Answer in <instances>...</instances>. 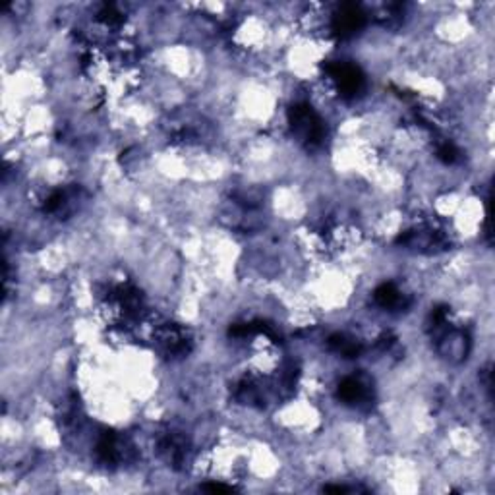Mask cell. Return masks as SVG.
Segmentation results:
<instances>
[{"label":"cell","mask_w":495,"mask_h":495,"mask_svg":"<svg viewBox=\"0 0 495 495\" xmlns=\"http://www.w3.org/2000/svg\"><path fill=\"white\" fill-rule=\"evenodd\" d=\"M288 118H290V128H293L294 135L298 138V142H302L306 147L321 145L323 138H325V126L310 105H306V103L294 105L288 112Z\"/></svg>","instance_id":"6da1fadb"},{"label":"cell","mask_w":495,"mask_h":495,"mask_svg":"<svg viewBox=\"0 0 495 495\" xmlns=\"http://www.w3.org/2000/svg\"><path fill=\"white\" fill-rule=\"evenodd\" d=\"M327 74L335 82L339 91L344 97H354L356 93L362 91L364 87V74L360 68L348 64V62H333L327 66Z\"/></svg>","instance_id":"7a4b0ae2"},{"label":"cell","mask_w":495,"mask_h":495,"mask_svg":"<svg viewBox=\"0 0 495 495\" xmlns=\"http://www.w3.org/2000/svg\"><path fill=\"white\" fill-rule=\"evenodd\" d=\"M364 12L354 4H344L333 16V34L339 37H350L364 26Z\"/></svg>","instance_id":"3957f363"},{"label":"cell","mask_w":495,"mask_h":495,"mask_svg":"<svg viewBox=\"0 0 495 495\" xmlns=\"http://www.w3.org/2000/svg\"><path fill=\"white\" fill-rule=\"evenodd\" d=\"M97 455H99V461L105 464H114L120 459V439L117 437V434L112 431H105L97 443Z\"/></svg>","instance_id":"277c9868"},{"label":"cell","mask_w":495,"mask_h":495,"mask_svg":"<svg viewBox=\"0 0 495 495\" xmlns=\"http://www.w3.org/2000/svg\"><path fill=\"white\" fill-rule=\"evenodd\" d=\"M339 399L346 404H358L362 403L368 393H366V387L362 385V381H358L356 378H344L341 383H339Z\"/></svg>","instance_id":"5b68a950"},{"label":"cell","mask_w":495,"mask_h":495,"mask_svg":"<svg viewBox=\"0 0 495 495\" xmlns=\"http://www.w3.org/2000/svg\"><path fill=\"white\" fill-rule=\"evenodd\" d=\"M161 453L165 455V459H167L170 464H175V466H178L180 462L184 461L186 457V441L182 439V437L178 436H167L165 439H161Z\"/></svg>","instance_id":"8992f818"},{"label":"cell","mask_w":495,"mask_h":495,"mask_svg":"<svg viewBox=\"0 0 495 495\" xmlns=\"http://www.w3.org/2000/svg\"><path fill=\"white\" fill-rule=\"evenodd\" d=\"M374 298L381 308H394V306L401 304V293L397 290V286L393 283H383L381 286H378Z\"/></svg>","instance_id":"52a82bcc"},{"label":"cell","mask_w":495,"mask_h":495,"mask_svg":"<svg viewBox=\"0 0 495 495\" xmlns=\"http://www.w3.org/2000/svg\"><path fill=\"white\" fill-rule=\"evenodd\" d=\"M329 346H331L333 350H337L339 354L346 356V358H356V356L360 354V344L344 335L329 337Z\"/></svg>","instance_id":"ba28073f"},{"label":"cell","mask_w":495,"mask_h":495,"mask_svg":"<svg viewBox=\"0 0 495 495\" xmlns=\"http://www.w3.org/2000/svg\"><path fill=\"white\" fill-rule=\"evenodd\" d=\"M437 157L443 161V163H447V165H451V163H455L457 157H459V152H457V147H455L453 143L445 142L437 147Z\"/></svg>","instance_id":"9c48e42d"},{"label":"cell","mask_w":495,"mask_h":495,"mask_svg":"<svg viewBox=\"0 0 495 495\" xmlns=\"http://www.w3.org/2000/svg\"><path fill=\"white\" fill-rule=\"evenodd\" d=\"M203 489L205 492H211V494H228V492H232V487L230 486H225V484H207V486H203Z\"/></svg>","instance_id":"30bf717a"},{"label":"cell","mask_w":495,"mask_h":495,"mask_svg":"<svg viewBox=\"0 0 495 495\" xmlns=\"http://www.w3.org/2000/svg\"><path fill=\"white\" fill-rule=\"evenodd\" d=\"M325 492H329V494H344V492H346V487H343V486H327V487H325Z\"/></svg>","instance_id":"8fae6325"}]
</instances>
